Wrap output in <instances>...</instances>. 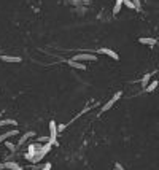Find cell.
<instances>
[{
	"mask_svg": "<svg viewBox=\"0 0 159 170\" xmlns=\"http://www.w3.org/2000/svg\"><path fill=\"white\" fill-rule=\"evenodd\" d=\"M3 126H18V122L15 119H0V127Z\"/></svg>",
	"mask_w": 159,
	"mask_h": 170,
	"instance_id": "13",
	"label": "cell"
},
{
	"mask_svg": "<svg viewBox=\"0 0 159 170\" xmlns=\"http://www.w3.org/2000/svg\"><path fill=\"white\" fill-rule=\"evenodd\" d=\"M123 0H116L115 2V7H113V15H118L119 11H121V7H123Z\"/></svg>",
	"mask_w": 159,
	"mask_h": 170,
	"instance_id": "12",
	"label": "cell"
},
{
	"mask_svg": "<svg viewBox=\"0 0 159 170\" xmlns=\"http://www.w3.org/2000/svg\"><path fill=\"white\" fill-rule=\"evenodd\" d=\"M0 116H2V113H0Z\"/></svg>",
	"mask_w": 159,
	"mask_h": 170,
	"instance_id": "21",
	"label": "cell"
},
{
	"mask_svg": "<svg viewBox=\"0 0 159 170\" xmlns=\"http://www.w3.org/2000/svg\"><path fill=\"white\" fill-rule=\"evenodd\" d=\"M139 43H140V45L154 46V45H156V40H154V38H148V37H142V38H139Z\"/></svg>",
	"mask_w": 159,
	"mask_h": 170,
	"instance_id": "8",
	"label": "cell"
},
{
	"mask_svg": "<svg viewBox=\"0 0 159 170\" xmlns=\"http://www.w3.org/2000/svg\"><path fill=\"white\" fill-rule=\"evenodd\" d=\"M99 53H100V54H107V56H110V57H111V59H115V61H118V59H119L118 53H116V51H113V49H110V48H100V49H99Z\"/></svg>",
	"mask_w": 159,
	"mask_h": 170,
	"instance_id": "5",
	"label": "cell"
},
{
	"mask_svg": "<svg viewBox=\"0 0 159 170\" xmlns=\"http://www.w3.org/2000/svg\"><path fill=\"white\" fill-rule=\"evenodd\" d=\"M49 134H51L49 141L54 146H57V124L54 121H49Z\"/></svg>",
	"mask_w": 159,
	"mask_h": 170,
	"instance_id": "2",
	"label": "cell"
},
{
	"mask_svg": "<svg viewBox=\"0 0 159 170\" xmlns=\"http://www.w3.org/2000/svg\"><path fill=\"white\" fill-rule=\"evenodd\" d=\"M65 129V124H61V126H57V132H62Z\"/></svg>",
	"mask_w": 159,
	"mask_h": 170,
	"instance_id": "20",
	"label": "cell"
},
{
	"mask_svg": "<svg viewBox=\"0 0 159 170\" xmlns=\"http://www.w3.org/2000/svg\"><path fill=\"white\" fill-rule=\"evenodd\" d=\"M121 95H123V92H121V91H118V92H116V94L110 99V100L102 107V110H100V111H102V113H103V111H108V110H110V108H111V107H113L118 100H119V99H121Z\"/></svg>",
	"mask_w": 159,
	"mask_h": 170,
	"instance_id": "3",
	"label": "cell"
},
{
	"mask_svg": "<svg viewBox=\"0 0 159 170\" xmlns=\"http://www.w3.org/2000/svg\"><path fill=\"white\" fill-rule=\"evenodd\" d=\"M0 59L3 62H13V64H19L22 61V57H19V56H7V54L0 56Z\"/></svg>",
	"mask_w": 159,
	"mask_h": 170,
	"instance_id": "4",
	"label": "cell"
},
{
	"mask_svg": "<svg viewBox=\"0 0 159 170\" xmlns=\"http://www.w3.org/2000/svg\"><path fill=\"white\" fill-rule=\"evenodd\" d=\"M67 64H69L72 68H76V70H86V65H84V64L76 62V61H73V59H69V61H67Z\"/></svg>",
	"mask_w": 159,
	"mask_h": 170,
	"instance_id": "7",
	"label": "cell"
},
{
	"mask_svg": "<svg viewBox=\"0 0 159 170\" xmlns=\"http://www.w3.org/2000/svg\"><path fill=\"white\" fill-rule=\"evenodd\" d=\"M73 61H76V62H84V61H91V62H96L99 57L96 54H92V53H78V54H75L73 57H72Z\"/></svg>",
	"mask_w": 159,
	"mask_h": 170,
	"instance_id": "1",
	"label": "cell"
},
{
	"mask_svg": "<svg viewBox=\"0 0 159 170\" xmlns=\"http://www.w3.org/2000/svg\"><path fill=\"white\" fill-rule=\"evenodd\" d=\"M123 2H124V0H123Z\"/></svg>",
	"mask_w": 159,
	"mask_h": 170,
	"instance_id": "22",
	"label": "cell"
},
{
	"mask_svg": "<svg viewBox=\"0 0 159 170\" xmlns=\"http://www.w3.org/2000/svg\"><path fill=\"white\" fill-rule=\"evenodd\" d=\"M157 86H159V81L157 80H153L147 88H145V92H153V91H156L157 89Z\"/></svg>",
	"mask_w": 159,
	"mask_h": 170,
	"instance_id": "9",
	"label": "cell"
},
{
	"mask_svg": "<svg viewBox=\"0 0 159 170\" xmlns=\"http://www.w3.org/2000/svg\"><path fill=\"white\" fill-rule=\"evenodd\" d=\"M42 170H51V162H48V164H45V165L42 167Z\"/></svg>",
	"mask_w": 159,
	"mask_h": 170,
	"instance_id": "19",
	"label": "cell"
},
{
	"mask_svg": "<svg viewBox=\"0 0 159 170\" xmlns=\"http://www.w3.org/2000/svg\"><path fill=\"white\" fill-rule=\"evenodd\" d=\"M132 2H134V5H135V8H137V10H140V8H142V5H140V0H132Z\"/></svg>",
	"mask_w": 159,
	"mask_h": 170,
	"instance_id": "18",
	"label": "cell"
},
{
	"mask_svg": "<svg viewBox=\"0 0 159 170\" xmlns=\"http://www.w3.org/2000/svg\"><path fill=\"white\" fill-rule=\"evenodd\" d=\"M18 134H19L18 129H13V131H8V132L2 134V135H0V143H2V141H7L10 137H15V135H18Z\"/></svg>",
	"mask_w": 159,
	"mask_h": 170,
	"instance_id": "6",
	"label": "cell"
},
{
	"mask_svg": "<svg viewBox=\"0 0 159 170\" xmlns=\"http://www.w3.org/2000/svg\"><path fill=\"white\" fill-rule=\"evenodd\" d=\"M34 135H35L34 132H27V134H24V135L21 137V140H19V145H22V143H24V141H25V140H27L29 137H34Z\"/></svg>",
	"mask_w": 159,
	"mask_h": 170,
	"instance_id": "14",
	"label": "cell"
},
{
	"mask_svg": "<svg viewBox=\"0 0 159 170\" xmlns=\"http://www.w3.org/2000/svg\"><path fill=\"white\" fill-rule=\"evenodd\" d=\"M113 170H124V167H123L121 164H119V162H116V164H115V168H113Z\"/></svg>",
	"mask_w": 159,
	"mask_h": 170,
	"instance_id": "17",
	"label": "cell"
},
{
	"mask_svg": "<svg viewBox=\"0 0 159 170\" xmlns=\"http://www.w3.org/2000/svg\"><path fill=\"white\" fill-rule=\"evenodd\" d=\"M3 168H10V170H21V165H19L18 162H11V161H8V162H5V164H3Z\"/></svg>",
	"mask_w": 159,
	"mask_h": 170,
	"instance_id": "10",
	"label": "cell"
},
{
	"mask_svg": "<svg viewBox=\"0 0 159 170\" xmlns=\"http://www.w3.org/2000/svg\"><path fill=\"white\" fill-rule=\"evenodd\" d=\"M127 8H132V10H137L135 8V5H134V2H132V0H124V2H123Z\"/></svg>",
	"mask_w": 159,
	"mask_h": 170,
	"instance_id": "15",
	"label": "cell"
},
{
	"mask_svg": "<svg viewBox=\"0 0 159 170\" xmlns=\"http://www.w3.org/2000/svg\"><path fill=\"white\" fill-rule=\"evenodd\" d=\"M5 146H7L10 151H15V149H16V145H13L11 141H5Z\"/></svg>",
	"mask_w": 159,
	"mask_h": 170,
	"instance_id": "16",
	"label": "cell"
},
{
	"mask_svg": "<svg viewBox=\"0 0 159 170\" xmlns=\"http://www.w3.org/2000/svg\"><path fill=\"white\" fill-rule=\"evenodd\" d=\"M151 83V73H147V75H145L143 78H142V81H140V84H142V86L143 88H147L148 86V84Z\"/></svg>",
	"mask_w": 159,
	"mask_h": 170,
	"instance_id": "11",
	"label": "cell"
}]
</instances>
